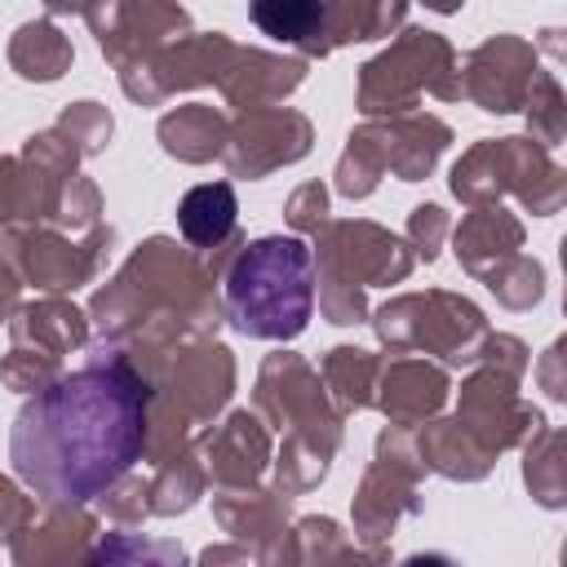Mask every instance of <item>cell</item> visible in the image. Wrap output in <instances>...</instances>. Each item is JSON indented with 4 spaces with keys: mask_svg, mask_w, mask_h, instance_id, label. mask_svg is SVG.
Here are the masks:
<instances>
[{
    "mask_svg": "<svg viewBox=\"0 0 567 567\" xmlns=\"http://www.w3.org/2000/svg\"><path fill=\"white\" fill-rule=\"evenodd\" d=\"M151 372L102 346L84 368L31 390L9 430V461L40 501L89 505L146 456Z\"/></svg>",
    "mask_w": 567,
    "mask_h": 567,
    "instance_id": "obj_1",
    "label": "cell"
},
{
    "mask_svg": "<svg viewBox=\"0 0 567 567\" xmlns=\"http://www.w3.org/2000/svg\"><path fill=\"white\" fill-rule=\"evenodd\" d=\"M213 279H217V270L208 266L204 252H195V248L186 252V248H177V239L151 235L120 266V275L106 288H97V297L89 306L97 341L133 346L128 354L151 350V359H155L168 346L199 341V337L217 332L221 301L213 292Z\"/></svg>",
    "mask_w": 567,
    "mask_h": 567,
    "instance_id": "obj_2",
    "label": "cell"
},
{
    "mask_svg": "<svg viewBox=\"0 0 567 567\" xmlns=\"http://www.w3.org/2000/svg\"><path fill=\"white\" fill-rule=\"evenodd\" d=\"M315 310V252L297 235H261L226 261L221 315L257 341H292Z\"/></svg>",
    "mask_w": 567,
    "mask_h": 567,
    "instance_id": "obj_3",
    "label": "cell"
},
{
    "mask_svg": "<svg viewBox=\"0 0 567 567\" xmlns=\"http://www.w3.org/2000/svg\"><path fill=\"white\" fill-rule=\"evenodd\" d=\"M257 412L270 421V430L284 434L275 478L279 492L297 496L315 487L328 474V461L341 443V412L328 403V390L319 372L301 354H270L257 372Z\"/></svg>",
    "mask_w": 567,
    "mask_h": 567,
    "instance_id": "obj_4",
    "label": "cell"
},
{
    "mask_svg": "<svg viewBox=\"0 0 567 567\" xmlns=\"http://www.w3.org/2000/svg\"><path fill=\"white\" fill-rule=\"evenodd\" d=\"M315 292L328 323H363L372 284H403L412 275L416 252L408 239L390 235L377 221H323L315 230Z\"/></svg>",
    "mask_w": 567,
    "mask_h": 567,
    "instance_id": "obj_5",
    "label": "cell"
},
{
    "mask_svg": "<svg viewBox=\"0 0 567 567\" xmlns=\"http://www.w3.org/2000/svg\"><path fill=\"white\" fill-rule=\"evenodd\" d=\"M447 142H452V128L439 115L403 111V115L368 120L363 128L350 133V142L337 159V190L346 199H363L377 190V182L385 173H394L399 182H421V177H430V168L439 164Z\"/></svg>",
    "mask_w": 567,
    "mask_h": 567,
    "instance_id": "obj_6",
    "label": "cell"
},
{
    "mask_svg": "<svg viewBox=\"0 0 567 567\" xmlns=\"http://www.w3.org/2000/svg\"><path fill=\"white\" fill-rule=\"evenodd\" d=\"M452 195L461 204H496L514 195L527 213L549 217L567 199V177L549 159V151L532 137H487L474 142L452 168Z\"/></svg>",
    "mask_w": 567,
    "mask_h": 567,
    "instance_id": "obj_7",
    "label": "cell"
},
{
    "mask_svg": "<svg viewBox=\"0 0 567 567\" xmlns=\"http://www.w3.org/2000/svg\"><path fill=\"white\" fill-rule=\"evenodd\" d=\"M372 332L394 354H439L443 368H470L487 341L483 310L461 292H408L372 310Z\"/></svg>",
    "mask_w": 567,
    "mask_h": 567,
    "instance_id": "obj_8",
    "label": "cell"
},
{
    "mask_svg": "<svg viewBox=\"0 0 567 567\" xmlns=\"http://www.w3.org/2000/svg\"><path fill=\"white\" fill-rule=\"evenodd\" d=\"M421 93L456 102L461 97V58L439 31L408 27L385 53L363 62V71H359V111L368 120L403 115V111H416Z\"/></svg>",
    "mask_w": 567,
    "mask_h": 567,
    "instance_id": "obj_9",
    "label": "cell"
},
{
    "mask_svg": "<svg viewBox=\"0 0 567 567\" xmlns=\"http://www.w3.org/2000/svg\"><path fill=\"white\" fill-rule=\"evenodd\" d=\"M111 244H115V230L102 221L84 239H66L58 230H35V226H4L0 230V252L9 257L18 279L35 284L44 292H75L80 284H93Z\"/></svg>",
    "mask_w": 567,
    "mask_h": 567,
    "instance_id": "obj_10",
    "label": "cell"
},
{
    "mask_svg": "<svg viewBox=\"0 0 567 567\" xmlns=\"http://www.w3.org/2000/svg\"><path fill=\"white\" fill-rule=\"evenodd\" d=\"M75 164H80V151L58 128L27 137L22 155H4L0 159V226L49 221V208L62 182L75 173Z\"/></svg>",
    "mask_w": 567,
    "mask_h": 567,
    "instance_id": "obj_11",
    "label": "cell"
},
{
    "mask_svg": "<svg viewBox=\"0 0 567 567\" xmlns=\"http://www.w3.org/2000/svg\"><path fill=\"white\" fill-rule=\"evenodd\" d=\"M235 58V40L221 35V31H208V35H182L164 49H155L151 58H137L128 66H120V89L142 102V106H155L182 89H199V84H217L221 71L230 66Z\"/></svg>",
    "mask_w": 567,
    "mask_h": 567,
    "instance_id": "obj_12",
    "label": "cell"
},
{
    "mask_svg": "<svg viewBox=\"0 0 567 567\" xmlns=\"http://www.w3.org/2000/svg\"><path fill=\"white\" fill-rule=\"evenodd\" d=\"M421 470L425 465L416 456V443H408V430H399V425L381 430L377 461L368 465L363 487L354 496V527H359L363 540H377V536L394 532V523L403 514L421 509V496H416Z\"/></svg>",
    "mask_w": 567,
    "mask_h": 567,
    "instance_id": "obj_13",
    "label": "cell"
},
{
    "mask_svg": "<svg viewBox=\"0 0 567 567\" xmlns=\"http://www.w3.org/2000/svg\"><path fill=\"white\" fill-rule=\"evenodd\" d=\"M315 142V128L301 111L288 106H252L239 120H230L226 128V173L230 177H266L284 164H297Z\"/></svg>",
    "mask_w": 567,
    "mask_h": 567,
    "instance_id": "obj_14",
    "label": "cell"
},
{
    "mask_svg": "<svg viewBox=\"0 0 567 567\" xmlns=\"http://www.w3.org/2000/svg\"><path fill=\"white\" fill-rule=\"evenodd\" d=\"M84 22L93 27L111 66H128L190 35V13L177 0H102Z\"/></svg>",
    "mask_w": 567,
    "mask_h": 567,
    "instance_id": "obj_15",
    "label": "cell"
},
{
    "mask_svg": "<svg viewBox=\"0 0 567 567\" xmlns=\"http://www.w3.org/2000/svg\"><path fill=\"white\" fill-rule=\"evenodd\" d=\"M536 71H540L536 44H527L518 35H492L478 49L465 53V62H461V97H470L478 111H492V115L523 111Z\"/></svg>",
    "mask_w": 567,
    "mask_h": 567,
    "instance_id": "obj_16",
    "label": "cell"
},
{
    "mask_svg": "<svg viewBox=\"0 0 567 567\" xmlns=\"http://www.w3.org/2000/svg\"><path fill=\"white\" fill-rule=\"evenodd\" d=\"M199 465L213 487H252L270 465V430L257 412H230L199 434Z\"/></svg>",
    "mask_w": 567,
    "mask_h": 567,
    "instance_id": "obj_17",
    "label": "cell"
},
{
    "mask_svg": "<svg viewBox=\"0 0 567 567\" xmlns=\"http://www.w3.org/2000/svg\"><path fill=\"white\" fill-rule=\"evenodd\" d=\"M372 403L390 416V425L412 430L425 425L443 403H447V372L430 363L425 354H399L377 368Z\"/></svg>",
    "mask_w": 567,
    "mask_h": 567,
    "instance_id": "obj_18",
    "label": "cell"
},
{
    "mask_svg": "<svg viewBox=\"0 0 567 567\" xmlns=\"http://www.w3.org/2000/svg\"><path fill=\"white\" fill-rule=\"evenodd\" d=\"M301 80H306V58H279V53H266V49H239L235 44V58L221 71L217 89L226 93L230 106L252 111V106L288 97Z\"/></svg>",
    "mask_w": 567,
    "mask_h": 567,
    "instance_id": "obj_19",
    "label": "cell"
},
{
    "mask_svg": "<svg viewBox=\"0 0 567 567\" xmlns=\"http://www.w3.org/2000/svg\"><path fill=\"white\" fill-rule=\"evenodd\" d=\"M9 337H13V346L40 350L49 359H62V354H71V350H80L89 341V315L75 310L66 297L49 292L44 301H31V306L13 310Z\"/></svg>",
    "mask_w": 567,
    "mask_h": 567,
    "instance_id": "obj_20",
    "label": "cell"
},
{
    "mask_svg": "<svg viewBox=\"0 0 567 567\" xmlns=\"http://www.w3.org/2000/svg\"><path fill=\"white\" fill-rule=\"evenodd\" d=\"M235 217H239V204H235L230 182H199L177 199V230H182L186 248H195V252L239 244Z\"/></svg>",
    "mask_w": 567,
    "mask_h": 567,
    "instance_id": "obj_21",
    "label": "cell"
},
{
    "mask_svg": "<svg viewBox=\"0 0 567 567\" xmlns=\"http://www.w3.org/2000/svg\"><path fill=\"white\" fill-rule=\"evenodd\" d=\"M44 518L35 523V514L13 532V558L31 563V558H71L84 554L80 540H89L97 532V518L84 514V505H66V501H44Z\"/></svg>",
    "mask_w": 567,
    "mask_h": 567,
    "instance_id": "obj_22",
    "label": "cell"
},
{
    "mask_svg": "<svg viewBox=\"0 0 567 567\" xmlns=\"http://www.w3.org/2000/svg\"><path fill=\"white\" fill-rule=\"evenodd\" d=\"M452 239H456V261L470 275H483L501 257H509V252L523 248V221L514 213H505L501 204H474L465 213V221L456 226Z\"/></svg>",
    "mask_w": 567,
    "mask_h": 567,
    "instance_id": "obj_23",
    "label": "cell"
},
{
    "mask_svg": "<svg viewBox=\"0 0 567 567\" xmlns=\"http://www.w3.org/2000/svg\"><path fill=\"white\" fill-rule=\"evenodd\" d=\"M416 456H421L425 470H434V474H443V478H461V483L483 478V474L496 465V452L483 447L456 416H452V421H434V416H430L425 430L416 434Z\"/></svg>",
    "mask_w": 567,
    "mask_h": 567,
    "instance_id": "obj_24",
    "label": "cell"
},
{
    "mask_svg": "<svg viewBox=\"0 0 567 567\" xmlns=\"http://www.w3.org/2000/svg\"><path fill=\"white\" fill-rule=\"evenodd\" d=\"M213 514L217 523L248 540L257 536V558H266V536H279L284 532V518H288V492H252V487H217L213 496Z\"/></svg>",
    "mask_w": 567,
    "mask_h": 567,
    "instance_id": "obj_25",
    "label": "cell"
},
{
    "mask_svg": "<svg viewBox=\"0 0 567 567\" xmlns=\"http://www.w3.org/2000/svg\"><path fill=\"white\" fill-rule=\"evenodd\" d=\"M226 128H230V120L221 111L190 102L159 120V146L182 164H208V159H221Z\"/></svg>",
    "mask_w": 567,
    "mask_h": 567,
    "instance_id": "obj_26",
    "label": "cell"
},
{
    "mask_svg": "<svg viewBox=\"0 0 567 567\" xmlns=\"http://www.w3.org/2000/svg\"><path fill=\"white\" fill-rule=\"evenodd\" d=\"M248 18L261 35L301 49V58L323 53V0H248Z\"/></svg>",
    "mask_w": 567,
    "mask_h": 567,
    "instance_id": "obj_27",
    "label": "cell"
},
{
    "mask_svg": "<svg viewBox=\"0 0 567 567\" xmlns=\"http://www.w3.org/2000/svg\"><path fill=\"white\" fill-rule=\"evenodd\" d=\"M403 9L408 0H323V53L390 35L403 22Z\"/></svg>",
    "mask_w": 567,
    "mask_h": 567,
    "instance_id": "obj_28",
    "label": "cell"
},
{
    "mask_svg": "<svg viewBox=\"0 0 567 567\" xmlns=\"http://www.w3.org/2000/svg\"><path fill=\"white\" fill-rule=\"evenodd\" d=\"M377 368L381 359L359 350V346H332L323 354V368H319V381L332 399V408L341 416L359 412V408H372V385H377Z\"/></svg>",
    "mask_w": 567,
    "mask_h": 567,
    "instance_id": "obj_29",
    "label": "cell"
},
{
    "mask_svg": "<svg viewBox=\"0 0 567 567\" xmlns=\"http://www.w3.org/2000/svg\"><path fill=\"white\" fill-rule=\"evenodd\" d=\"M71 58H75L71 40L53 22H44V18L40 22H22L13 31V40H9V62H13V71L22 80L49 84V80H58L71 66Z\"/></svg>",
    "mask_w": 567,
    "mask_h": 567,
    "instance_id": "obj_30",
    "label": "cell"
},
{
    "mask_svg": "<svg viewBox=\"0 0 567 567\" xmlns=\"http://www.w3.org/2000/svg\"><path fill=\"white\" fill-rule=\"evenodd\" d=\"M199 487H204V465H199L195 447H182V452L164 456L155 465V478L146 483L151 514H182V509H190Z\"/></svg>",
    "mask_w": 567,
    "mask_h": 567,
    "instance_id": "obj_31",
    "label": "cell"
},
{
    "mask_svg": "<svg viewBox=\"0 0 567 567\" xmlns=\"http://www.w3.org/2000/svg\"><path fill=\"white\" fill-rule=\"evenodd\" d=\"M523 478H527L532 496H536L545 509H558V505L567 501V496H563V430L540 425V430L532 434Z\"/></svg>",
    "mask_w": 567,
    "mask_h": 567,
    "instance_id": "obj_32",
    "label": "cell"
},
{
    "mask_svg": "<svg viewBox=\"0 0 567 567\" xmlns=\"http://www.w3.org/2000/svg\"><path fill=\"white\" fill-rule=\"evenodd\" d=\"M478 279H483V284L496 292V301L509 306V310H527V306H536L540 292H545V266H540L536 257H523V252L501 257V261H496L492 270H483Z\"/></svg>",
    "mask_w": 567,
    "mask_h": 567,
    "instance_id": "obj_33",
    "label": "cell"
},
{
    "mask_svg": "<svg viewBox=\"0 0 567 567\" xmlns=\"http://www.w3.org/2000/svg\"><path fill=\"white\" fill-rule=\"evenodd\" d=\"M527 128H532V142H540L545 151L563 142L567 133V106H563V84L554 71H536L532 80V93H527Z\"/></svg>",
    "mask_w": 567,
    "mask_h": 567,
    "instance_id": "obj_34",
    "label": "cell"
},
{
    "mask_svg": "<svg viewBox=\"0 0 567 567\" xmlns=\"http://www.w3.org/2000/svg\"><path fill=\"white\" fill-rule=\"evenodd\" d=\"M75 151H80V159H89V155H97L106 142H111V128H115V120H111V111L106 106H97V102H71L62 115H58V124H53Z\"/></svg>",
    "mask_w": 567,
    "mask_h": 567,
    "instance_id": "obj_35",
    "label": "cell"
},
{
    "mask_svg": "<svg viewBox=\"0 0 567 567\" xmlns=\"http://www.w3.org/2000/svg\"><path fill=\"white\" fill-rule=\"evenodd\" d=\"M97 217H102V195H97V186H93L89 177L71 173V177L62 182L53 208H49V221H53L58 230H93Z\"/></svg>",
    "mask_w": 567,
    "mask_h": 567,
    "instance_id": "obj_36",
    "label": "cell"
},
{
    "mask_svg": "<svg viewBox=\"0 0 567 567\" xmlns=\"http://www.w3.org/2000/svg\"><path fill=\"white\" fill-rule=\"evenodd\" d=\"M58 368H62V359H49V354H40V350L13 346V350L0 359V381H4L9 390H22V394H31V390L49 385V381L58 377Z\"/></svg>",
    "mask_w": 567,
    "mask_h": 567,
    "instance_id": "obj_37",
    "label": "cell"
},
{
    "mask_svg": "<svg viewBox=\"0 0 567 567\" xmlns=\"http://www.w3.org/2000/svg\"><path fill=\"white\" fill-rule=\"evenodd\" d=\"M284 217H288L292 230L315 235V230L328 221V190H323V182H306V186H297V190L288 195V204H284Z\"/></svg>",
    "mask_w": 567,
    "mask_h": 567,
    "instance_id": "obj_38",
    "label": "cell"
},
{
    "mask_svg": "<svg viewBox=\"0 0 567 567\" xmlns=\"http://www.w3.org/2000/svg\"><path fill=\"white\" fill-rule=\"evenodd\" d=\"M443 235H447V213H443L439 204H416L412 217H408V248H412L416 257L434 261Z\"/></svg>",
    "mask_w": 567,
    "mask_h": 567,
    "instance_id": "obj_39",
    "label": "cell"
},
{
    "mask_svg": "<svg viewBox=\"0 0 567 567\" xmlns=\"http://www.w3.org/2000/svg\"><path fill=\"white\" fill-rule=\"evenodd\" d=\"M31 514H35V505L9 478H0V536H13Z\"/></svg>",
    "mask_w": 567,
    "mask_h": 567,
    "instance_id": "obj_40",
    "label": "cell"
},
{
    "mask_svg": "<svg viewBox=\"0 0 567 567\" xmlns=\"http://www.w3.org/2000/svg\"><path fill=\"white\" fill-rule=\"evenodd\" d=\"M558 363H563V341H554V346L545 350V359H540V385H545V394H549V399H563V394H567Z\"/></svg>",
    "mask_w": 567,
    "mask_h": 567,
    "instance_id": "obj_41",
    "label": "cell"
},
{
    "mask_svg": "<svg viewBox=\"0 0 567 567\" xmlns=\"http://www.w3.org/2000/svg\"><path fill=\"white\" fill-rule=\"evenodd\" d=\"M18 288H22V279H18V270L9 266V257L0 252V323L18 310Z\"/></svg>",
    "mask_w": 567,
    "mask_h": 567,
    "instance_id": "obj_42",
    "label": "cell"
},
{
    "mask_svg": "<svg viewBox=\"0 0 567 567\" xmlns=\"http://www.w3.org/2000/svg\"><path fill=\"white\" fill-rule=\"evenodd\" d=\"M97 4H102V0H44L49 13H80V18H89Z\"/></svg>",
    "mask_w": 567,
    "mask_h": 567,
    "instance_id": "obj_43",
    "label": "cell"
},
{
    "mask_svg": "<svg viewBox=\"0 0 567 567\" xmlns=\"http://www.w3.org/2000/svg\"><path fill=\"white\" fill-rule=\"evenodd\" d=\"M421 4H425V9H434V13H456L465 0H421Z\"/></svg>",
    "mask_w": 567,
    "mask_h": 567,
    "instance_id": "obj_44",
    "label": "cell"
}]
</instances>
